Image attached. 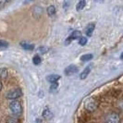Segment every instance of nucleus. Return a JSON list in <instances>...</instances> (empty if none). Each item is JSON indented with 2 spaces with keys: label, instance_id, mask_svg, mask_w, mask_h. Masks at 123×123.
<instances>
[{
  "label": "nucleus",
  "instance_id": "obj_1",
  "mask_svg": "<svg viewBox=\"0 0 123 123\" xmlns=\"http://www.w3.org/2000/svg\"><path fill=\"white\" fill-rule=\"evenodd\" d=\"M9 109H10L11 113L14 116L19 117L21 115V113H22V105H21V103L19 101L14 100L9 104Z\"/></svg>",
  "mask_w": 123,
  "mask_h": 123
},
{
  "label": "nucleus",
  "instance_id": "obj_2",
  "mask_svg": "<svg viewBox=\"0 0 123 123\" xmlns=\"http://www.w3.org/2000/svg\"><path fill=\"white\" fill-rule=\"evenodd\" d=\"M105 123H120V117L116 112L108 113L105 117Z\"/></svg>",
  "mask_w": 123,
  "mask_h": 123
},
{
  "label": "nucleus",
  "instance_id": "obj_3",
  "mask_svg": "<svg viewBox=\"0 0 123 123\" xmlns=\"http://www.w3.org/2000/svg\"><path fill=\"white\" fill-rule=\"evenodd\" d=\"M22 94V91L20 88H15L10 90L9 92L6 93V98L9 100H16L17 98L20 97Z\"/></svg>",
  "mask_w": 123,
  "mask_h": 123
},
{
  "label": "nucleus",
  "instance_id": "obj_4",
  "mask_svg": "<svg viewBox=\"0 0 123 123\" xmlns=\"http://www.w3.org/2000/svg\"><path fill=\"white\" fill-rule=\"evenodd\" d=\"M84 106H85V108H86L88 111L93 112L94 110H96V108L98 107V103H97L96 100H94V99H92V98H90V99H88L87 101H85Z\"/></svg>",
  "mask_w": 123,
  "mask_h": 123
},
{
  "label": "nucleus",
  "instance_id": "obj_5",
  "mask_svg": "<svg viewBox=\"0 0 123 123\" xmlns=\"http://www.w3.org/2000/svg\"><path fill=\"white\" fill-rule=\"evenodd\" d=\"M80 37H81V32H80V31H74L73 32H71V33L69 34V36L67 38V40L65 41V44H68V43H70L71 41L76 40V39H80Z\"/></svg>",
  "mask_w": 123,
  "mask_h": 123
},
{
  "label": "nucleus",
  "instance_id": "obj_6",
  "mask_svg": "<svg viewBox=\"0 0 123 123\" xmlns=\"http://www.w3.org/2000/svg\"><path fill=\"white\" fill-rule=\"evenodd\" d=\"M77 71H78V67L77 66H75V65H69L65 69V74L67 76H70V75L75 74Z\"/></svg>",
  "mask_w": 123,
  "mask_h": 123
},
{
  "label": "nucleus",
  "instance_id": "obj_7",
  "mask_svg": "<svg viewBox=\"0 0 123 123\" xmlns=\"http://www.w3.org/2000/svg\"><path fill=\"white\" fill-rule=\"evenodd\" d=\"M94 28H95V24L92 22V23H89V24L86 26V28H85V33H86V35L88 36H91L92 34V32L94 31Z\"/></svg>",
  "mask_w": 123,
  "mask_h": 123
},
{
  "label": "nucleus",
  "instance_id": "obj_8",
  "mask_svg": "<svg viewBox=\"0 0 123 123\" xmlns=\"http://www.w3.org/2000/svg\"><path fill=\"white\" fill-rule=\"evenodd\" d=\"M61 78L60 75H56V74H52V75H48L46 77V80L47 81H49L51 83L53 82H57V80H59V79Z\"/></svg>",
  "mask_w": 123,
  "mask_h": 123
},
{
  "label": "nucleus",
  "instance_id": "obj_9",
  "mask_svg": "<svg viewBox=\"0 0 123 123\" xmlns=\"http://www.w3.org/2000/svg\"><path fill=\"white\" fill-rule=\"evenodd\" d=\"M20 46L25 50H29V51H32L34 49V44L32 43H29L28 42H21L20 43Z\"/></svg>",
  "mask_w": 123,
  "mask_h": 123
},
{
  "label": "nucleus",
  "instance_id": "obj_10",
  "mask_svg": "<svg viewBox=\"0 0 123 123\" xmlns=\"http://www.w3.org/2000/svg\"><path fill=\"white\" fill-rule=\"evenodd\" d=\"M90 71H91V68L90 67H87L85 68L80 74V80H84V79H86L87 77H88V75L90 73Z\"/></svg>",
  "mask_w": 123,
  "mask_h": 123
},
{
  "label": "nucleus",
  "instance_id": "obj_11",
  "mask_svg": "<svg viewBox=\"0 0 123 123\" xmlns=\"http://www.w3.org/2000/svg\"><path fill=\"white\" fill-rule=\"evenodd\" d=\"M42 13H43L42 7H40V6H35L34 7V9H33V16L35 18H40L42 16Z\"/></svg>",
  "mask_w": 123,
  "mask_h": 123
},
{
  "label": "nucleus",
  "instance_id": "obj_12",
  "mask_svg": "<svg viewBox=\"0 0 123 123\" xmlns=\"http://www.w3.org/2000/svg\"><path fill=\"white\" fill-rule=\"evenodd\" d=\"M43 116L44 118H46V119H49L52 117V112L50 111V109L48 107H46V108H44V110L43 111Z\"/></svg>",
  "mask_w": 123,
  "mask_h": 123
},
{
  "label": "nucleus",
  "instance_id": "obj_13",
  "mask_svg": "<svg viewBox=\"0 0 123 123\" xmlns=\"http://www.w3.org/2000/svg\"><path fill=\"white\" fill-rule=\"evenodd\" d=\"M7 78V69L5 68H0V79L1 80H6Z\"/></svg>",
  "mask_w": 123,
  "mask_h": 123
},
{
  "label": "nucleus",
  "instance_id": "obj_14",
  "mask_svg": "<svg viewBox=\"0 0 123 123\" xmlns=\"http://www.w3.org/2000/svg\"><path fill=\"white\" fill-rule=\"evenodd\" d=\"M85 0H80L79 2H78V4H77V6H76V9L78 10V11H80L81 9H83V7L85 6Z\"/></svg>",
  "mask_w": 123,
  "mask_h": 123
},
{
  "label": "nucleus",
  "instance_id": "obj_15",
  "mask_svg": "<svg viewBox=\"0 0 123 123\" xmlns=\"http://www.w3.org/2000/svg\"><path fill=\"white\" fill-rule=\"evenodd\" d=\"M6 123H19V120H18V117L16 116H13V117H9L7 119H6Z\"/></svg>",
  "mask_w": 123,
  "mask_h": 123
},
{
  "label": "nucleus",
  "instance_id": "obj_16",
  "mask_svg": "<svg viewBox=\"0 0 123 123\" xmlns=\"http://www.w3.org/2000/svg\"><path fill=\"white\" fill-rule=\"evenodd\" d=\"M46 11H47V14L49 15V16H53L54 14L55 13V8L54 6H49L47 7V9H46Z\"/></svg>",
  "mask_w": 123,
  "mask_h": 123
},
{
  "label": "nucleus",
  "instance_id": "obj_17",
  "mask_svg": "<svg viewBox=\"0 0 123 123\" xmlns=\"http://www.w3.org/2000/svg\"><path fill=\"white\" fill-rule=\"evenodd\" d=\"M92 58V54H86V55H83L82 56H80V60L81 61H88V60H91Z\"/></svg>",
  "mask_w": 123,
  "mask_h": 123
},
{
  "label": "nucleus",
  "instance_id": "obj_18",
  "mask_svg": "<svg viewBox=\"0 0 123 123\" xmlns=\"http://www.w3.org/2000/svg\"><path fill=\"white\" fill-rule=\"evenodd\" d=\"M41 62H42V58H41L39 55H34V56H33V58H32V63H33L34 65H39V64H41Z\"/></svg>",
  "mask_w": 123,
  "mask_h": 123
},
{
  "label": "nucleus",
  "instance_id": "obj_19",
  "mask_svg": "<svg viewBox=\"0 0 123 123\" xmlns=\"http://www.w3.org/2000/svg\"><path fill=\"white\" fill-rule=\"evenodd\" d=\"M58 89V83L57 82H53V83H51V86H50V92H55L56 90Z\"/></svg>",
  "mask_w": 123,
  "mask_h": 123
},
{
  "label": "nucleus",
  "instance_id": "obj_20",
  "mask_svg": "<svg viewBox=\"0 0 123 123\" xmlns=\"http://www.w3.org/2000/svg\"><path fill=\"white\" fill-rule=\"evenodd\" d=\"M7 46H8V43L7 42L4 41V40H0V49H6V48H7Z\"/></svg>",
  "mask_w": 123,
  "mask_h": 123
},
{
  "label": "nucleus",
  "instance_id": "obj_21",
  "mask_svg": "<svg viewBox=\"0 0 123 123\" xmlns=\"http://www.w3.org/2000/svg\"><path fill=\"white\" fill-rule=\"evenodd\" d=\"M37 50H38V52L41 53V54H45V53L48 52L49 49H48V47H46V46H40Z\"/></svg>",
  "mask_w": 123,
  "mask_h": 123
},
{
  "label": "nucleus",
  "instance_id": "obj_22",
  "mask_svg": "<svg viewBox=\"0 0 123 123\" xmlns=\"http://www.w3.org/2000/svg\"><path fill=\"white\" fill-rule=\"evenodd\" d=\"M87 43V38L86 37H83L81 36L79 39V44H80V45H85Z\"/></svg>",
  "mask_w": 123,
  "mask_h": 123
},
{
  "label": "nucleus",
  "instance_id": "obj_23",
  "mask_svg": "<svg viewBox=\"0 0 123 123\" xmlns=\"http://www.w3.org/2000/svg\"><path fill=\"white\" fill-rule=\"evenodd\" d=\"M7 2V0H0V7H3Z\"/></svg>",
  "mask_w": 123,
  "mask_h": 123
},
{
  "label": "nucleus",
  "instance_id": "obj_24",
  "mask_svg": "<svg viewBox=\"0 0 123 123\" xmlns=\"http://www.w3.org/2000/svg\"><path fill=\"white\" fill-rule=\"evenodd\" d=\"M35 123H42V120H41L40 118H37L36 121H35Z\"/></svg>",
  "mask_w": 123,
  "mask_h": 123
},
{
  "label": "nucleus",
  "instance_id": "obj_25",
  "mask_svg": "<svg viewBox=\"0 0 123 123\" xmlns=\"http://www.w3.org/2000/svg\"><path fill=\"white\" fill-rule=\"evenodd\" d=\"M2 88H3V85H2V82H1V80H0V91L2 90Z\"/></svg>",
  "mask_w": 123,
  "mask_h": 123
},
{
  "label": "nucleus",
  "instance_id": "obj_26",
  "mask_svg": "<svg viewBox=\"0 0 123 123\" xmlns=\"http://www.w3.org/2000/svg\"><path fill=\"white\" fill-rule=\"evenodd\" d=\"M120 59H121V60H123V52H122V54L120 55Z\"/></svg>",
  "mask_w": 123,
  "mask_h": 123
},
{
  "label": "nucleus",
  "instance_id": "obj_27",
  "mask_svg": "<svg viewBox=\"0 0 123 123\" xmlns=\"http://www.w3.org/2000/svg\"><path fill=\"white\" fill-rule=\"evenodd\" d=\"M29 1H34V0H29Z\"/></svg>",
  "mask_w": 123,
  "mask_h": 123
}]
</instances>
